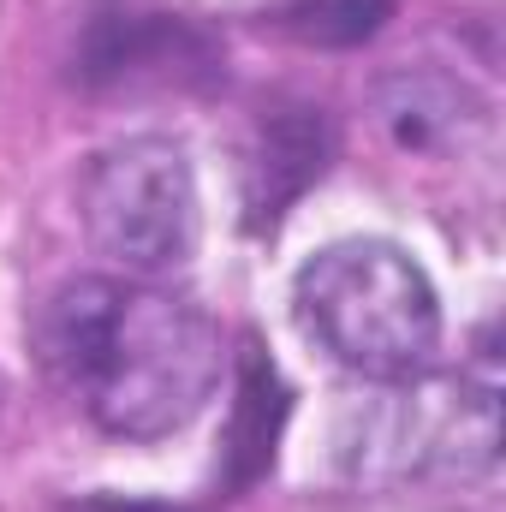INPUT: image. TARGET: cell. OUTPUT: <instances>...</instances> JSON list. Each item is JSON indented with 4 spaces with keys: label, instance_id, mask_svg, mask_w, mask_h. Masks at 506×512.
I'll use <instances>...</instances> for the list:
<instances>
[{
    "label": "cell",
    "instance_id": "obj_6",
    "mask_svg": "<svg viewBox=\"0 0 506 512\" xmlns=\"http://www.w3.org/2000/svg\"><path fill=\"white\" fill-rule=\"evenodd\" d=\"M334 161V131L322 108H274L245 155V209L251 227H274Z\"/></svg>",
    "mask_w": 506,
    "mask_h": 512
},
{
    "label": "cell",
    "instance_id": "obj_3",
    "mask_svg": "<svg viewBox=\"0 0 506 512\" xmlns=\"http://www.w3.org/2000/svg\"><path fill=\"white\" fill-rule=\"evenodd\" d=\"M501 417L495 387L465 376H399L376 399H358L340 417V465L358 483H417V477H471L495 465Z\"/></svg>",
    "mask_w": 506,
    "mask_h": 512
},
{
    "label": "cell",
    "instance_id": "obj_10",
    "mask_svg": "<svg viewBox=\"0 0 506 512\" xmlns=\"http://www.w3.org/2000/svg\"><path fill=\"white\" fill-rule=\"evenodd\" d=\"M66 512H185V507H161V501H126V495H90V501H72Z\"/></svg>",
    "mask_w": 506,
    "mask_h": 512
},
{
    "label": "cell",
    "instance_id": "obj_2",
    "mask_svg": "<svg viewBox=\"0 0 506 512\" xmlns=\"http://www.w3.org/2000/svg\"><path fill=\"white\" fill-rule=\"evenodd\" d=\"M292 310L334 364L370 382L429 370L441 346V298L429 274L387 239H340L316 251L292 280Z\"/></svg>",
    "mask_w": 506,
    "mask_h": 512
},
{
    "label": "cell",
    "instance_id": "obj_8",
    "mask_svg": "<svg viewBox=\"0 0 506 512\" xmlns=\"http://www.w3.org/2000/svg\"><path fill=\"white\" fill-rule=\"evenodd\" d=\"M280 423H286V387L274 376L268 352L245 340L239 352V399H233V429H227V483L233 489H251L256 477L274 465V447H280Z\"/></svg>",
    "mask_w": 506,
    "mask_h": 512
},
{
    "label": "cell",
    "instance_id": "obj_5",
    "mask_svg": "<svg viewBox=\"0 0 506 512\" xmlns=\"http://www.w3.org/2000/svg\"><path fill=\"white\" fill-rule=\"evenodd\" d=\"M72 78L108 96L209 90L227 78V48L185 12L149 0H102L78 30Z\"/></svg>",
    "mask_w": 506,
    "mask_h": 512
},
{
    "label": "cell",
    "instance_id": "obj_4",
    "mask_svg": "<svg viewBox=\"0 0 506 512\" xmlns=\"http://www.w3.org/2000/svg\"><path fill=\"white\" fill-rule=\"evenodd\" d=\"M78 215L90 245L131 280L185 268L197 251V179L173 137H126L84 167Z\"/></svg>",
    "mask_w": 506,
    "mask_h": 512
},
{
    "label": "cell",
    "instance_id": "obj_1",
    "mask_svg": "<svg viewBox=\"0 0 506 512\" xmlns=\"http://www.w3.org/2000/svg\"><path fill=\"white\" fill-rule=\"evenodd\" d=\"M36 352L72 405L120 441L179 435L227 370L203 304L114 274L66 280L36 316Z\"/></svg>",
    "mask_w": 506,
    "mask_h": 512
},
{
    "label": "cell",
    "instance_id": "obj_9",
    "mask_svg": "<svg viewBox=\"0 0 506 512\" xmlns=\"http://www.w3.org/2000/svg\"><path fill=\"white\" fill-rule=\"evenodd\" d=\"M387 0H310V6H292L280 24L304 42H364L381 24Z\"/></svg>",
    "mask_w": 506,
    "mask_h": 512
},
{
    "label": "cell",
    "instance_id": "obj_7",
    "mask_svg": "<svg viewBox=\"0 0 506 512\" xmlns=\"http://www.w3.org/2000/svg\"><path fill=\"white\" fill-rule=\"evenodd\" d=\"M376 114L381 126L393 131V143L417 149V155H429V149H441L453 137L465 143L471 131L489 126V108L465 84H453L441 72H423V66H399L393 78H381Z\"/></svg>",
    "mask_w": 506,
    "mask_h": 512
}]
</instances>
